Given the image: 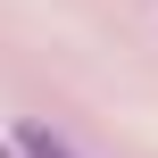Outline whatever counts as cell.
Wrapping results in <instances>:
<instances>
[{
    "label": "cell",
    "mask_w": 158,
    "mask_h": 158,
    "mask_svg": "<svg viewBox=\"0 0 158 158\" xmlns=\"http://www.w3.org/2000/svg\"><path fill=\"white\" fill-rule=\"evenodd\" d=\"M17 158H75V150H67L50 125H17Z\"/></svg>",
    "instance_id": "1"
},
{
    "label": "cell",
    "mask_w": 158,
    "mask_h": 158,
    "mask_svg": "<svg viewBox=\"0 0 158 158\" xmlns=\"http://www.w3.org/2000/svg\"><path fill=\"white\" fill-rule=\"evenodd\" d=\"M0 158H17V142H0Z\"/></svg>",
    "instance_id": "2"
}]
</instances>
